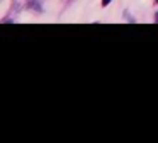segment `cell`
Listing matches in <instances>:
<instances>
[{
    "mask_svg": "<svg viewBox=\"0 0 158 143\" xmlns=\"http://www.w3.org/2000/svg\"><path fill=\"white\" fill-rule=\"evenodd\" d=\"M27 7H31V9H32V10H36V12H41V10H43L41 3L36 2V0H27Z\"/></svg>",
    "mask_w": 158,
    "mask_h": 143,
    "instance_id": "cell-1",
    "label": "cell"
},
{
    "mask_svg": "<svg viewBox=\"0 0 158 143\" xmlns=\"http://www.w3.org/2000/svg\"><path fill=\"white\" fill-rule=\"evenodd\" d=\"M109 3H110V0H102V5H104V7L109 5Z\"/></svg>",
    "mask_w": 158,
    "mask_h": 143,
    "instance_id": "cell-2",
    "label": "cell"
},
{
    "mask_svg": "<svg viewBox=\"0 0 158 143\" xmlns=\"http://www.w3.org/2000/svg\"><path fill=\"white\" fill-rule=\"evenodd\" d=\"M156 3H158V0H156Z\"/></svg>",
    "mask_w": 158,
    "mask_h": 143,
    "instance_id": "cell-4",
    "label": "cell"
},
{
    "mask_svg": "<svg viewBox=\"0 0 158 143\" xmlns=\"http://www.w3.org/2000/svg\"><path fill=\"white\" fill-rule=\"evenodd\" d=\"M156 22H158V14H156Z\"/></svg>",
    "mask_w": 158,
    "mask_h": 143,
    "instance_id": "cell-3",
    "label": "cell"
}]
</instances>
